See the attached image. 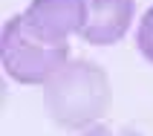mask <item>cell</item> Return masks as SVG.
<instances>
[{
	"label": "cell",
	"instance_id": "cell-1",
	"mask_svg": "<svg viewBox=\"0 0 153 136\" xmlns=\"http://www.w3.org/2000/svg\"><path fill=\"white\" fill-rule=\"evenodd\" d=\"M43 104L64 130H84L110 110V78L95 61H67L43 81Z\"/></svg>",
	"mask_w": 153,
	"mask_h": 136
},
{
	"label": "cell",
	"instance_id": "cell-2",
	"mask_svg": "<svg viewBox=\"0 0 153 136\" xmlns=\"http://www.w3.org/2000/svg\"><path fill=\"white\" fill-rule=\"evenodd\" d=\"M69 61V43L43 46L23 35L20 15L9 17L0 29V67L17 84H43L46 78Z\"/></svg>",
	"mask_w": 153,
	"mask_h": 136
},
{
	"label": "cell",
	"instance_id": "cell-3",
	"mask_svg": "<svg viewBox=\"0 0 153 136\" xmlns=\"http://www.w3.org/2000/svg\"><path fill=\"white\" fill-rule=\"evenodd\" d=\"M87 20L84 0H32L20 15L23 35L43 46H61Z\"/></svg>",
	"mask_w": 153,
	"mask_h": 136
},
{
	"label": "cell",
	"instance_id": "cell-4",
	"mask_svg": "<svg viewBox=\"0 0 153 136\" xmlns=\"http://www.w3.org/2000/svg\"><path fill=\"white\" fill-rule=\"evenodd\" d=\"M87 20L78 29V38L93 46H110L119 43L130 29V20L136 15V0H84Z\"/></svg>",
	"mask_w": 153,
	"mask_h": 136
},
{
	"label": "cell",
	"instance_id": "cell-5",
	"mask_svg": "<svg viewBox=\"0 0 153 136\" xmlns=\"http://www.w3.org/2000/svg\"><path fill=\"white\" fill-rule=\"evenodd\" d=\"M136 43H139V49H142V55H145L147 61H153V6L147 9V12H145V17L139 20Z\"/></svg>",
	"mask_w": 153,
	"mask_h": 136
},
{
	"label": "cell",
	"instance_id": "cell-6",
	"mask_svg": "<svg viewBox=\"0 0 153 136\" xmlns=\"http://www.w3.org/2000/svg\"><path fill=\"white\" fill-rule=\"evenodd\" d=\"M81 136H139V133H133V130H127V128H116V125L95 122V125H90Z\"/></svg>",
	"mask_w": 153,
	"mask_h": 136
},
{
	"label": "cell",
	"instance_id": "cell-7",
	"mask_svg": "<svg viewBox=\"0 0 153 136\" xmlns=\"http://www.w3.org/2000/svg\"><path fill=\"white\" fill-rule=\"evenodd\" d=\"M3 104H6V81L0 75V110H3Z\"/></svg>",
	"mask_w": 153,
	"mask_h": 136
}]
</instances>
